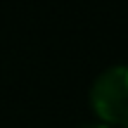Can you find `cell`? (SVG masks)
<instances>
[{"mask_svg":"<svg viewBox=\"0 0 128 128\" xmlns=\"http://www.w3.org/2000/svg\"><path fill=\"white\" fill-rule=\"evenodd\" d=\"M90 102L102 121L121 124L128 119V66H112L95 78Z\"/></svg>","mask_w":128,"mask_h":128,"instance_id":"obj_1","label":"cell"},{"mask_svg":"<svg viewBox=\"0 0 128 128\" xmlns=\"http://www.w3.org/2000/svg\"><path fill=\"white\" fill-rule=\"evenodd\" d=\"M81 128H107L104 124H86V126H81Z\"/></svg>","mask_w":128,"mask_h":128,"instance_id":"obj_2","label":"cell"},{"mask_svg":"<svg viewBox=\"0 0 128 128\" xmlns=\"http://www.w3.org/2000/svg\"><path fill=\"white\" fill-rule=\"evenodd\" d=\"M119 128H128V119H126V121H121V124H119Z\"/></svg>","mask_w":128,"mask_h":128,"instance_id":"obj_3","label":"cell"}]
</instances>
